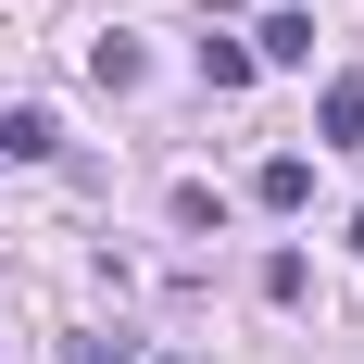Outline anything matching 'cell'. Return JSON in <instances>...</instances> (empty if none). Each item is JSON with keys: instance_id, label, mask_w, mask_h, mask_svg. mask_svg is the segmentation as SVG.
<instances>
[{"instance_id": "cell-2", "label": "cell", "mask_w": 364, "mask_h": 364, "mask_svg": "<svg viewBox=\"0 0 364 364\" xmlns=\"http://www.w3.org/2000/svg\"><path fill=\"white\" fill-rule=\"evenodd\" d=\"M252 201H264V214H301V201H314V164H301V151H277V164L252 176Z\"/></svg>"}, {"instance_id": "cell-6", "label": "cell", "mask_w": 364, "mask_h": 364, "mask_svg": "<svg viewBox=\"0 0 364 364\" xmlns=\"http://www.w3.org/2000/svg\"><path fill=\"white\" fill-rule=\"evenodd\" d=\"M352 252H364V214H352Z\"/></svg>"}, {"instance_id": "cell-3", "label": "cell", "mask_w": 364, "mask_h": 364, "mask_svg": "<svg viewBox=\"0 0 364 364\" xmlns=\"http://www.w3.org/2000/svg\"><path fill=\"white\" fill-rule=\"evenodd\" d=\"M0 151H13V164H50V151H63V126H50L38 101H13V113H0Z\"/></svg>"}, {"instance_id": "cell-5", "label": "cell", "mask_w": 364, "mask_h": 364, "mask_svg": "<svg viewBox=\"0 0 364 364\" xmlns=\"http://www.w3.org/2000/svg\"><path fill=\"white\" fill-rule=\"evenodd\" d=\"M201 88H252V38H201Z\"/></svg>"}, {"instance_id": "cell-4", "label": "cell", "mask_w": 364, "mask_h": 364, "mask_svg": "<svg viewBox=\"0 0 364 364\" xmlns=\"http://www.w3.org/2000/svg\"><path fill=\"white\" fill-rule=\"evenodd\" d=\"M252 63H314V13H264V38H252Z\"/></svg>"}, {"instance_id": "cell-1", "label": "cell", "mask_w": 364, "mask_h": 364, "mask_svg": "<svg viewBox=\"0 0 364 364\" xmlns=\"http://www.w3.org/2000/svg\"><path fill=\"white\" fill-rule=\"evenodd\" d=\"M314 139H327V151H352V139H364V63H352V75H327V101H314Z\"/></svg>"}]
</instances>
